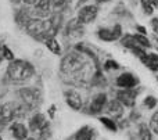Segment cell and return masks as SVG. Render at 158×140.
<instances>
[{
    "instance_id": "cell-1",
    "label": "cell",
    "mask_w": 158,
    "mask_h": 140,
    "mask_svg": "<svg viewBox=\"0 0 158 140\" xmlns=\"http://www.w3.org/2000/svg\"><path fill=\"white\" fill-rule=\"evenodd\" d=\"M33 67L25 60H14L8 64L7 75L14 82H22V80L29 79L33 75Z\"/></svg>"
},
{
    "instance_id": "cell-2",
    "label": "cell",
    "mask_w": 158,
    "mask_h": 140,
    "mask_svg": "<svg viewBox=\"0 0 158 140\" xmlns=\"http://www.w3.org/2000/svg\"><path fill=\"white\" fill-rule=\"evenodd\" d=\"M83 65V58L78 54H67L61 61V71L68 74V72L79 71Z\"/></svg>"
},
{
    "instance_id": "cell-3",
    "label": "cell",
    "mask_w": 158,
    "mask_h": 140,
    "mask_svg": "<svg viewBox=\"0 0 158 140\" xmlns=\"http://www.w3.org/2000/svg\"><path fill=\"white\" fill-rule=\"evenodd\" d=\"M98 14V7L96 4H89V6H83L82 8H79L78 11V21L81 22L82 25L86 24H92L96 19Z\"/></svg>"
},
{
    "instance_id": "cell-4",
    "label": "cell",
    "mask_w": 158,
    "mask_h": 140,
    "mask_svg": "<svg viewBox=\"0 0 158 140\" xmlns=\"http://www.w3.org/2000/svg\"><path fill=\"white\" fill-rule=\"evenodd\" d=\"M97 36L98 39L104 42H114L118 40V39L122 36V28H121L119 24L114 25V28H101V29L97 31Z\"/></svg>"
},
{
    "instance_id": "cell-5",
    "label": "cell",
    "mask_w": 158,
    "mask_h": 140,
    "mask_svg": "<svg viewBox=\"0 0 158 140\" xmlns=\"http://www.w3.org/2000/svg\"><path fill=\"white\" fill-rule=\"evenodd\" d=\"M137 92L133 89H122L117 92V100L123 105V107H133L136 103Z\"/></svg>"
},
{
    "instance_id": "cell-6",
    "label": "cell",
    "mask_w": 158,
    "mask_h": 140,
    "mask_svg": "<svg viewBox=\"0 0 158 140\" xmlns=\"http://www.w3.org/2000/svg\"><path fill=\"white\" fill-rule=\"evenodd\" d=\"M117 86L122 89H133L135 86L139 85V78H136L135 75H132L131 72H123L115 80Z\"/></svg>"
},
{
    "instance_id": "cell-7",
    "label": "cell",
    "mask_w": 158,
    "mask_h": 140,
    "mask_svg": "<svg viewBox=\"0 0 158 140\" xmlns=\"http://www.w3.org/2000/svg\"><path fill=\"white\" fill-rule=\"evenodd\" d=\"M19 96H21L22 101L25 105L28 107H33V105L38 103V97H39V92L36 89L32 88H25L19 90Z\"/></svg>"
},
{
    "instance_id": "cell-8",
    "label": "cell",
    "mask_w": 158,
    "mask_h": 140,
    "mask_svg": "<svg viewBox=\"0 0 158 140\" xmlns=\"http://www.w3.org/2000/svg\"><path fill=\"white\" fill-rule=\"evenodd\" d=\"M65 101L72 110L79 111L83 105V101H82L81 93H78L77 90H67L65 92Z\"/></svg>"
},
{
    "instance_id": "cell-9",
    "label": "cell",
    "mask_w": 158,
    "mask_h": 140,
    "mask_svg": "<svg viewBox=\"0 0 158 140\" xmlns=\"http://www.w3.org/2000/svg\"><path fill=\"white\" fill-rule=\"evenodd\" d=\"M107 103L108 101H107V94L106 93L96 94V96L92 99V101H90V111H92L93 114H100L101 111L106 108Z\"/></svg>"
},
{
    "instance_id": "cell-10",
    "label": "cell",
    "mask_w": 158,
    "mask_h": 140,
    "mask_svg": "<svg viewBox=\"0 0 158 140\" xmlns=\"http://www.w3.org/2000/svg\"><path fill=\"white\" fill-rule=\"evenodd\" d=\"M15 108L17 105H14L13 103H7V104L0 107V122L2 124H7L13 118H15Z\"/></svg>"
},
{
    "instance_id": "cell-11",
    "label": "cell",
    "mask_w": 158,
    "mask_h": 140,
    "mask_svg": "<svg viewBox=\"0 0 158 140\" xmlns=\"http://www.w3.org/2000/svg\"><path fill=\"white\" fill-rule=\"evenodd\" d=\"M106 111L108 115L111 117H115V118H122L123 115V105L118 101L117 99L111 100V101L107 103L106 105Z\"/></svg>"
},
{
    "instance_id": "cell-12",
    "label": "cell",
    "mask_w": 158,
    "mask_h": 140,
    "mask_svg": "<svg viewBox=\"0 0 158 140\" xmlns=\"http://www.w3.org/2000/svg\"><path fill=\"white\" fill-rule=\"evenodd\" d=\"M10 130H11V135H13V138L15 140H25L28 139V128L25 126L24 124H21V122H15V124H13L10 126Z\"/></svg>"
},
{
    "instance_id": "cell-13",
    "label": "cell",
    "mask_w": 158,
    "mask_h": 140,
    "mask_svg": "<svg viewBox=\"0 0 158 140\" xmlns=\"http://www.w3.org/2000/svg\"><path fill=\"white\" fill-rule=\"evenodd\" d=\"M46 126H47V122L42 114H36V115H33L32 118L29 119V129L32 130V132H40V130L44 129Z\"/></svg>"
},
{
    "instance_id": "cell-14",
    "label": "cell",
    "mask_w": 158,
    "mask_h": 140,
    "mask_svg": "<svg viewBox=\"0 0 158 140\" xmlns=\"http://www.w3.org/2000/svg\"><path fill=\"white\" fill-rule=\"evenodd\" d=\"M74 140H94V130L89 125H85L75 133Z\"/></svg>"
},
{
    "instance_id": "cell-15",
    "label": "cell",
    "mask_w": 158,
    "mask_h": 140,
    "mask_svg": "<svg viewBox=\"0 0 158 140\" xmlns=\"http://www.w3.org/2000/svg\"><path fill=\"white\" fill-rule=\"evenodd\" d=\"M137 133H139L140 140H153V132H151L150 126L147 124H140Z\"/></svg>"
},
{
    "instance_id": "cell-16",
    "label": "cell",
    "mask_w": 158,
    "mask_h": 140,
    "mask_svg": "<svg viewBox=\"0 0 158 140\" xmlns=\"http://www.w3.org/2000/svg\"><path fill=\"white\" fill-rule=\"evenodd\" d=\"M44 44H46V47L53 53V54H60L61 53V46L54 36H53V38H47L46 40H44Z\"/></svg>"
},
{
    "instance_id": "cell-17",
    "label": "cell",
    "mask_w": 158,
    "mask_h": 140,
    "mask_svg": "<svg viewBox=\"0 0 158 140\" xmlns=\"http://www.w3.org/2000/svg\"><path fill=\"white\" fill-rule=\"evenodd\" d=\"M132 38H133L135 43L139 44L140 47H143V49H150L151 47V42L148 40V38L146 35H142V33H136V35H132Z\"/></svg>"
},
{
    "instance_id": "cell-18",
    "label": "cell",
    "mask_w": 158,
    "mask_h": 140,
    "mask_svg": "<svg viewBox=\"0 0 158 140\" xmlns=\"http://www.w3.org/2000/svg\"><path fill=\"white\" fill-rule=\"evenodd\" d=\"M98 121H100L108 130H111V132H117V130H118L117 122H115L112 118H110V117H100V118H98Z\"/></svg>"
},
{
    "instance_id": "cell-19",
    "label": "cell",
    "mask_w": 158,
    "mask_h": 140,
    "mask_svg": "<svg viewBox=\"0 0 158 140\" xmlns=\"http://www.w3.org/2000/svg\"><path fill=\"white\" fill-rule=\"evenodd\" d=\"M146 67H148L153 72H158V54H156V53H148V60H147Z\"/></svg>"
},
{
    "instance_id": "cell-20",
    "label": "cell",
    "mask_w": 158,
    "mask_h": 140,
    "mask_svg": "<svg viewBox=\"0 0 158 140\" xmlns=\"http://www.w3.org/2000/svg\"><path fill=\"white\" fill-rule=\"evenodd\" d=\"M148 126H150L151 132L154 133V135H158V111L151 115L150 118V124H148Z\"/></svg>"
},
{
    "instance_id": "cell-21",
    "label": "cell",
    "mask_w": 158,
    "mask_h": 140,
    "mask_svg": "<svg viewBox=\"0 0 158 140\" xmlns=\"http://www.w3.org/2000/svg\"><path fill=\"white\" fill-rule=\"evenodd\" d=\"M140 4H142V8H143V11H144V14H147V15H153L154 7L150 3V0H140Z\"/></svg>"
},
{
    "instance_id": "cell-22",
    "label": "cell",
    "mask_w": 158,
    "mask_h": 140,
    "mask_svg": "<svg viewBox=\"0 0 158 140\" xmlns=\"http://www.w3.org/2000/svg\"><path fill=\"white\" fill-rule=\"evenodd\" d=\"M36 8L40 11H49L50 7H52V0H38V3H36Z\"/></svg>"
},
{
    "instance_id": "cell-23",
    "label": "cell",
    "mask_w": 158,
    "mask_h": 140,
    "mask_svg": "<svg viewBox=\"0 0 158 140\" xmlns=\"http://www.w3.org/2000/svg\"><path fill=\"white\" fill-rule=\"evenodd\" d=\"M143 104H144L146 107L148 108V110H153V108H156V107H157L158 100H157L154 96H147V97L144 99V101H143Z\"/></svg>"
},
{
    "instance_id": "cell-24",
    "label": "cell",
    "mask_w": 158,
    "mask_h": 140,
    "mask_svg": "<svg viewBox=\"0 0 158 140\" xmlns=\"http://www.w3.org/2000/svg\"><path fill=\"white\" fill-rule=\"evenodd\" d=\"M2 50H3V58H4V60L10 61V63H11V61H14V53L11 51L7 46H4Z\"/></svg>"
},
{
    "instance_id": "cell-25",
    "label": "cell",
    "mask_w": 158,
    "mask_h": 140,
    "mask_svg": "<svg viewBox=\"0 0 158 140\" xmlns=\"http://www.w3.org/2000/svg\"><path fill=\"white\" fill-rule=\"evenodd\" d=\"M118 68H119V65L114 60H107L106 64H104V69L106 71H111V69H118Z\"/></svg>"
},
{
    "instance_id": "cell-26",
    "label": "cell",
    "mask_w": 158,
    "mask_h": 140,
    "mask_svg": "<svg viewBox=\"0 0 158 140\" xmlns=\"http://www.w3.org/2000/svg\"><path fill=\"white\" fill-rule=\"evenodd\" d=\"M151 28H153L154 33L158 35V18H153V19H151Z\"/></svg>"
},
{
    "instance_id": "cell-27",
    "label": "cell",
    "mask_w": 158,
    "mask_h": 140,
    "mask_svg": "<svg viewBox=\"0 0 158 140\" xmlns=\"http://www.w3.org/2000/svg\"><path fill=\"white\" fill-rule=\"evenodd\" d=\"M64 3H65V0H52V6H54V7H61Z\"/></svg>"
},
{
    "instance_id": "cell-28",
    "label": "cell",
    "mask_w": 158,
    "mask_h": 140,
    "mask_svg": "<svg viewBox=\"0 0 158 140\" xmlns=\"http://www.w3.org/2000/svg\"><path fill=\"white\" fill-rule=\"evenodd\" d=\"M136 29H137V32L142 33V35L147 33V31H146V28H143V25H136Z\"/></svg>"
},
{
    "instance_id": "cell-29",
    "label": "cell",
    "mask_w": 158,
    "mask_h": 140,
    "mask_svg": "<svg viewBox=\"0 0 158 140\" xmlns=\"http://www.w3.org/2000/svg\"><path fill=\"white\" fill-rule=\"evenodd\" d=\"M24 3H27V4H36L38 3V0H22Z\"/></svg>"
},
{
    "instance_id": "cell-30",
    "label": "cell",
    "mask_w": 158,
    "mask_h": 140,
    "mask_svg": "<svg viewBox=\"0 0 158 140\" xmlns=\"http://www.w3.org/2000/svg\"><path fill=\"white\" fill-rule=\"evenodd\" d=\"M150 3L153 4L154 8H157V10H158V0H150Z\"/></svg>"
},
{
    "instance_id": "cell-31",
    "label": "cell",
    "mask_w": 158,
    "mask_h": 140,
    "mask_svg": "<svg viewBox=\"0 0 158 140\" xmlns=\"http://www.w3.org/2000/svg\"><path fill=\"white\" fill-rule=\"evenodd\" d=\"M154 44H156V47H157V50H158V36L154 38Z\"/></svg>"
},
{
    "instance_id": "cell-32",
    "label": "cell",
    "mask_w": 158,
    "mask_h": 140,
    "mask_svg": "<svg viewBox=\"0 0 158 140\" xmlns=\"http://www.w3.org/2000/svg\"><path fill=\"white\" fill-rule=\"evenodd\" d=\"M96 3H108V2H111V0H94Z\"/></svg>"
},
{
    "instance_id": "cell-33",
    "label": "cell",
    "mask_w": 158,
    "mask_h": 140,
    "mask_svg": "<svg viewBox=\"0 0 158 140\" xmlns=\"http://www.w3.org/2000/svg\"><path fill=\"white\" fill-rule=\"evenodd\" d=\"M25 140H36L35 138H28V139H25Z\"/></svg>"
},
{
    "instance_id": "cell-34",
    "label": "cell",
    "mask_w": 158,
    "mask_h": 140,
    "mask_svg": "<svg viewBox=\"0 0 158 140\" xmlns=\"http://www.w3.org/2000/svg\"><path fill=\"white\" fill-rule=\"evenodd\" d=\"M2 49H3V47H2V44H0V50H2Z\"/></svg>"
},
{
    "instance_id": "cell-35",
    "label": "cell",
    "mask_w": 158,
    "mask_h": 140,
    "mask_svg": "<svg viewBox=\"0 0 158 140\" xmlns=\"http://www.w3.org/2000/svg\"><path fill=\"white\" fill-rule=\"evenodd\" d=\"M2 60H3V58H0V63H2Z\"/></svg>"
},
{
    "instance_id": "cell-36",
    "label": "cell",
    "mask_w": 158,
    "mask_h": 140,
    "mask_svg": "<svg viewBox=\"0 0 158 140\" xmlns=\"http://www.w3.org/2000/svg\"><path fill=\"white\" fill-rule=\"evenodd\" d=\"M0 140H3V139H2V136H0Z\"/></svg>"
},
{
    "instance_id": "cell-37",
    "label": "cell",
    "mask_w": 158,
    "mask_h": 140,
    "mask_svg": "<svg viewBox=\"0 0 158 140\" xmlns=\"http://www.w3.org/2000/svg\"><path fill=\"white\" fill-rule=\"evenodd\" d=\"M157 80H158V75H157Z\"/></svg>"
}]
</instances>
